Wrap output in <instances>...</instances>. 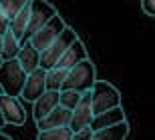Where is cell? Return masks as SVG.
<instances>
[{
    "instance_id": "10",
    "label": "cell",
    "mask_w": 155,
    "mask_h": 140,
    "mask_svg": "<svg viewBox=\"0 0 155 140\" xmlns=\"http://www.w3.org/2000/svg\"><path fill=\"white\" fill-rule=\"evenodd\" d=\"M71 114H73V110H69V108H64V106L58 104L51 114H46V116H42V118L36 120V128L38 130H51V128L69 126L71 124Z\"/></svg>"
},
{
    "instance_id": "7",
    "label": "cell",
    "mask_w": 155,
    "mask_h": 140,
    "mask_svg": "<svg viewBox=\"0 0 155 140\" xmlns=\"http://www.w3.org/2000/svg\"><path fill=\"white\" fill-rule=\"evenodd\" d=\"M0 112L4 114L6 124L22 126L26 122V110H24L20 96H10V94H0Z\"/></svg>"
},
{
    "instance_id": "4",
    "label": "cell",
    "mask_w": 155,
    "mask_h": 140,
    "mask_svg": "<svg viewBox=\"0 0 155 140\" xmlns=\"http://www.w3.org/2000/svg\"><path fill=\"white\" fill-rule=\"evenodd\" d=\"M91 102H93V114H101V112L121 106V94L113 84L97 80L91 88Z\"/></svg>"
},
{
    "instance_id": "1",
    "label": "cell",
    "mask_w": 155,
    "mask_h": 140,
    "mask_svg": "<svg viewBox=\"0 0 155 140\" xmlns=\"http://www.w3.org/2000/svg\"><path fill=\"white\" fill-rule=\"evenodd\" d=\"M24 82H26V72L20 66L18 58L2 60V64H0V88H2V92L10 96H20Z\"/></svg>"
},
{
    "instance_id": "18",
    "label": "cell",
    "mask_w": 155,
    "mask_h": 140,
    "mask_svg": "<svg viewBox=\"0 0 155 140\" xmlns=\"http://www.w3.org/2000/svg\"><path fill=\"white\" fill-rule=\"evenodd\" d=\"M67 72L69 70H63V68H51V70H46V90H57L61 92L64 86V80H67Z\"/></svg>"
},
{
    "instance_id": "8",
    "label": "cell",
    "mask_w": 155,
    "mask_h": 140,
    "mask_svg": "<svg viewBox=\"0 0 155 140\" xmlns=\"http://www.w3.org/2000/svg\"><path fill=\"white\" fill-rule=\"evenodd\" d=\"M93 102H91V90H85L83 96H81V102L75 106L73 114H71V130L77 132V130H83L87 126H91L93 122Z\"/></svg>"
},
{
    "instance_id": "17",
    "label": "cell",
    "mask_w": 155,
    "mask_h": 140,
    "mask_svg": "<svg viewBox=\"0 0 155 140\" xmlns=\"http://www.w3.org/2000/svg\"><path fill=\"white\" fill-rule=\"evenodd\" d=\"M20 46H22V42H20L10 30L4 32L2 34V54H0V58H2V60H12V58H16L18 52H20Z\"/></svg>"
},
{
    "instance_id": "26",
    "label": "cell",
    "mask_w": 155,
    "mask_h": 140,
    "mask_svg": "<svg viewBox=\"0 0 155 140\" xmlns=\"http://www.w3.org/2000/svg\"><path fill=\"white\" fill-rule=\"evenodd\" d=\"M0 140H12V138H10V136H6L4 132H0Z\"/></svg>"
},
{
    "instance_id": "19",
    "label": "cell",
    "mask_w": 155,
    "mask_h": 140,
    "mask_svg": "<svg viewBox=\"0 0 155 140\" xmlns=\"http://www.w3.org/2000/svg\"><path fill=\"white\" fill-rule=\"evenodd\" d=\"M36 140H73V130L71 126H61V128L40 130Z\"/></svg>"
},
{
    "instance_id": "13",
    "label": "cell",
    "mask_w": 155,
    "mask_h": 140,
    "mask_svg": "<svg viewBox=\"0 0 155 140\" xmlns=\"http://www.w3.org/2000/svg\"><path fill=\"white\" fill-rule=\"evenodd\" d=\"M125 120V114H123V108L117 106V108H111L107 112H101V114H95L93 116V122H91V128L93 130H103V128H109L113 124H119Z\"/></svg>"
},
{
    "instance_id": "5",
    "label": "cell",
    "mask_w": 155,
    "mask_h": 140,
    "mask_svg": "<svg viewBox=\"0 0 155 140\" xmlns=\"http://www.w3.org/2000/svg\"><path fill=\"white\" fill-rule=\"evenodd\" d=\"M57 14H58L57 8L51 2H46V0H32L30 2V18H28V28H26V38H30L36 30H40Z\"/></svg>"
},
{
    "instance_id": "28",
    "label": "cell",
    "mask_w": 155,
    "mask_h": 140,
    "mask_svg": "<svg viewBox=\"0 0 155 140\" xmlns=\"http://www.w3.org/2000/svg\"><path fill=\"white\" fill-rule=\"evenodd\" d=\"M0 94H2V88H0Z\"/></svg>"
},
{
    "instance_id": "22",
    "label": "cell",
    "mask_w": 155,
    "mask_h": 140,
    "mask_svg": "<svg viewBox=\"0 0 155 140\" xmlns=\"http://www.w3.org/2000/svg\"><path fill=\"white\" fill-rule=\"evenodd\" d=\"M93 134H95V130H93L91 126H87V128H83V130L73 132V140H91Z\"/></svg>"
},
{
    "instance_id": "20",
    "label": "cell",
    "mask_w": 155,
    "mask_h": 140,
    "mask_svg": "<svg viewBox=\"0 0 155 140\" xmlns=\"http://www.w3.org/2000/svg\"><path fill=\"white\" fill-rule=\"evenodd\" d=\"M81 96H83V92L64 88V90H61V94H58V104L64 106V108H69V110H75V106L81 102Z\"/></svg>"
},
{
    "instance_id": "27",
    "label": "cell",
    "mask_w": 155,
    "mask_h": 140,
    "mask_svg": "<svg viewBox=\"0 0 155 140\" xmlns=\"http://www.w3.org/2000/svg\"><path fill=\"white\" fill-rule=\"evenodd\" d=\"M0 54H2V34H0Z\"/></svg>"
},
{
    "instance_id": "24",
    "label": "cell",
    "mask_w": 155,
    "mask_h": 140,
    "mask_svg": "<svg viewBox=\"0 0 155 140\" xmlns=\"http://www.w3.org/2000/svg\"><path fill=\"white\" fill-rule=\"evenodd\" d=\"M8 24H10V20H8V16L4 14V10L0 8V34L8 32Z\"/></svg>"
},
{
    "instance_id": "12",
    "label": "cell",
    "mask_w": 155,
    "mask_h": 140,
    "mask_svg": "<svg viewBox=\"0 0 155 140\" xmlns=\"http://www.w3.org/2000/svg\"><path fill=\"white\" fill-rule=\"evenodd\" d=\"M58 94H61V92H57V90H45V92L32 102V104H35V106H32L35 120L46 116V114H51V112L58 106Z\"/></svg>"
},
{
    "instance_id": "16",
    "label": "cell",
    "mask_w": 155,
    "mask_h": 140,
    "mask_svg": "<svg viewBox=\"0 0 155 140\" xmlns=\"http://www.w3.org/2000/svg\"><path fill=\"white\" fill-rule=\"evenodd\" d=\"M127 134H129V124H127V120H123L119 124L109 126V128L95 130L91 140H125Z\"/></svg>"
},
{
    "instance_id": "2",
    "label": "cell",
    "mask_w": 155,
    "mask_h": 140,
    "mask_svg": "<svg viewBox=\"0 0 155 140\" xmlns=\"http://www.w3.org/2000/svg\"><path fill=\"white\" fill-rule=\"evenodd\" d=\"M77 38H79V36L75 34V30L67 26L63 32L57 36V38L52 40L51 44L46 46L45 50L40 52V68H45V70L54 68L58 64V60L63 58V54L69 50V46L73 44Z\"/></svg>"
},
{
    "instance_id": "11",
    "label": "cell",
    "mask_w": 155,
    "mask_h": 140,
    "mask_svg": "<svg viewBox=\"0 0 155 140\" xmlns=\"http://www.w3.org/2000/svg\"><path fill=\"white\" fill-rule=\"evenodd\" d=\"M87 58H89V56H87L85 44H83V40H81V38H77L75 42L69 46V50L63 54V58L58 60L57 66H58V68H63V70H71L73 66H77L79 62L87 60Z\"/></svg>"
},
{
    "instance_id": "6",
    "label": "cell",
    "mask_w": 155,
    "mask_h": 140,
    "mask_svg": "<svg viewBox=\"0 0 155 140\" xmlns=\"http://www.w3.org/2000/svg\"><path fill=\"white\" fill-rule=\"evenodd\" d=\"M64 28H67L64 20L57 14L54 18H51V20H48V22H46L45 26L40 28V30H36V32L28 38V42H30L32 46H35V48H36L38 52H42V50L46 48V46H48V44L52 42V40L57 38L58 34L63 32Z\"/></svg>"
},
{
    "instance_id": "14",
    "label": "cell",
    "mask_w": 155,
    "mask_h": 140,
    "mask_svg": "<svg viewBox=\"0 0 155 140\" xmlns=\"http://www.w3.org/2000/svg\"><path fill=\"white\" fill-rule=\"evenodd\" d=\"M16 58H18L20 66L24 68V72H26V74H30L32 70L40 68V52L36 50L30 42H26V44L20 46V52H18Z\"/></svg>"
},
{
    "instance_id": "3",
    "label": "cell",
    "mask_w": 155,
    "mask_h": 140,
    "mask_svg": "<svg viewBox=\"0 0 155 140\" xmlns=\"http://www.w3.org/2000/svg\"><path fill=\"white\" fill-rule=\"evenodd\" d=\"M95 82H97V70H95V64L87 58L67 72L63 90L69 88V90H77V92H85V90H91Z\"/></svg>"
},
{
    "instance_id": "21",
    "label": "cell",
    "mask_w": 155,
    "mask_h": 140,
    "mask_svg": "<svg viewBox=\"0 0 155 140\" xmlns=\"http://www.w3.org/2000/svg\"><path fill=\"white\" fill-rule=\"evenodd\" d=\"M30 2H32V0H0V8L4 10V14L8 16V20H10L18 10H22L24 6L30 4Z\"/></svg>"
},
{
    "instance_id": "23",
    "label": "cell",
    "mask_w": 155,
    "mask_h": 140,
    "mask_svg": "<svg viewBox=\"0 0 155 140\" xmlns=\"http://www.w3.org/2000/svg\"><path fill=\"white\" fill-rule=\"evenodd\" d=\"M141 8H143L145 14L155 16V0H141Z\"/></svg>"
},
{
    "instance_id": "15",
    "label": "cell",
    "mask_w": 155,
    "mask_h": 140,
    "mask_svg": "<svg viewBox=\"0 0 155 140\" xmlns=\"http://www.w3.org/2000/svg\"><path fill=\"white\" fill-rule=\"evenodd\" d=\"M28 18H30V4H26L22 10H18L14 16L10 18V24H8V30H10L14 36H16L20 42L26 40V28H28Z\"/></svg>"
},
{
    "instance_id": "9",
    "label": "cell",
    "mask_w": 155,
    "mask_h": 140,
    "mask_svg": "<svg viewBox=\"0 0 155 140\" xmlns=\"http://www.w3.org/2000/svg\"><path fill=\"white\" fill-rule=\"evenodd\" d=\"M45 90H46V70L36 68L30 74H26V82H24V88L20 92V98L26 102H35Z\"/></svg>"
},
{
    "instance_id": "25",
    "label": "cell",
    "mask_w": 155,
    "mask_h": 140,
    "mask_svg": "<svg viewBox=\"0 0 155 140\" xmlns=\"http://www.w3.org/2000/svg\"><path fill=\"white\" fill-rule=\"evenodd\" d=\"M4 124H6V118H4V114H2V112H0V130L4 128Z\"/></svg>"
}]
</instances>
